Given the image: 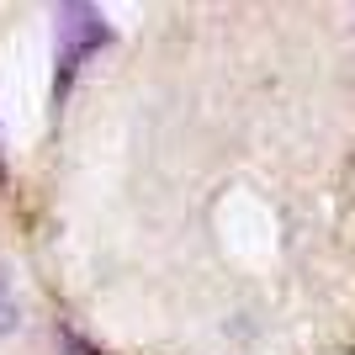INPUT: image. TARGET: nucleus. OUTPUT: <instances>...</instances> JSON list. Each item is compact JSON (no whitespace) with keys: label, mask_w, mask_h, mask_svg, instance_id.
<instances>
[{"label":"nucleus","mask_w":355,"mask_h":355,"mask_svg":"<svg viewBox=\"0 0 355 355\" xmlns=\"http://www.w3.org/2000/svg\"><path fill=\"white\" fill-rule=\"evenodd\" d=\"M64 21H59V101L69 96V80L74 69L96 53V48L112 43V27L101 21V11L96 6H64Z\"/></svg>","instance_id":"obj_1"},{"label":"nucleus","mask_w":355,"mask_h":355,"mask_svg":"<svg viewBox=\"0 0 355 355\" xmlns=\"http://www.w3.org/2000/svg\"><path fill=\"white\" fill-rule=\"evenodd\" d=\"M21 324V302H16V286H11V270L0 266V334H11Z\"/></svg>","instance_id":"obj_2"},{"label":"nucleus","mask_w":355,"mask_h":355,"mask_svg":"<svg viewBox=\"0 0 355 355\" xmlns=\"http://www.w3.org/2000/svg\"><path fill=\"white\" fill-rule=\"evenodd\" d=\"M64 350H69V355H96V345H80V334L64 329Z\"/></svg>","instance_id":"obj_3"},{"label":"nucleus","mask_w":355,"mask_h":355,"mask_svg":"<svg viewBox=\"0 0 355 355\" xmlns=\"http://www.w3.org/2000/svg\"><path fill=\"white\" fill-rule=\"evenodd\" d=\"M0 180H6V159H0Z\"/></svg>","instance_id":"obj_4"}]
</instances>
